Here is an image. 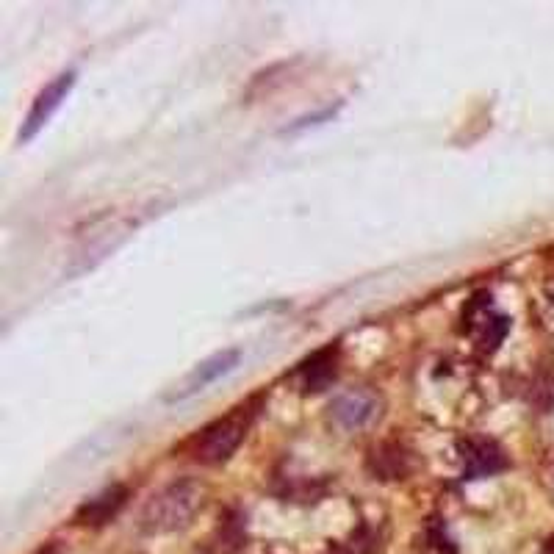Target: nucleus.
<instances>
[{"label":"nucleus","instance_id":"obj_11","mask_svg":"<svg viewBox=\"0 0 554 554\" xmlns=\"http://www.w3.org/2000/svg\"><path fill=\"white\" fill-rule=\"evenodd\" d=\"M546 554H554V538L549 543H546Z\"/></svg>","mask_w":554,"mask_h":554},{"label":"nucleus","instance_id":"obj_1","mask_svg":"<svg viewBox=\"0 0 554 554\" xmlns=\"http://www.w3.org/2000/svg\"><path fill=\"white\" fill-rule=\"evenodd\" d=\"M203 507V488L194 480H178L164 485L145 505L142 527L147 532H175L192 524Z\"/></svg>","mask_w":554,"mask_h":554},{"label":"nucleus","instance_id":"obj_12","mask_svg":"<svg viewBox=\"0 0 554 554\" xmlns=\"http://www.w3.org/2000/svg\"><path fill=\"white\" fill-rule=\"evenodd\" d=\"M42 554H53V549H48V552H42Z\"/></svg>","mask_w":554,"mask_h":554},{"label":"nucleus","instance_id":"obj_3","mask_svg":"<svg viewBox=\"0 0 554 554\" xmlns=\"http://www.w3.org/2000/svg\"><path fill=\"white\" fill-rule=\"evenodd\" d=\"M383 410V399L372 388H350L330 402V419L341 430H363Z\"/></svg>","mask_w":554,"mask_h":554},{"label":"nucleus","instance_id":"obj_6","mask_svg":"<svg viewBox=\"0 0 554 554\" xmlns=\"http://www.w3.org/2000/svg\"><path fill=\"white\" fill-rule=\"evenodd\" d=\"M460 460H463V480H482L507 469L505 452L488 438H466L460 444Z\"/></svg>","mask_w":554,"mask_h":554},{"label":"nucleus","instance_id":"obj_8","mask_svg":"<svg viewBox=\"0 0 554 554\" xmlns=\"http://www.w3.org/2000/svg\"><path fill=\"white\" fill-rule=\"evenodd\" d=\"M338 374V350L336 347H325V350L314 352L308 361H302L294 372V380L300 383L305 394H319L325 391Z\"/></svg>","mask_w":554,"mask_h":554},{"label":"nucleus","instance_id":"obj_2","mask_svg":"<svg viewBox=\"0 0 554 554\" xmlns=\"http://www.w3.org/2000/svg\"><path fill=\"white\" fill-rule=\"evenodd\" d=\"M255 419V402L233 408L228 416H222L217 422L205 424L200 433L194 435L192 455L205 466H219L236 455L241 441L250 433V424Z\"/></svg>","mask_w":554,"mask_h":554},{"label":"nucleus","instance_id":"obj_9","mask_svg":"<svg viewBox=\"0 0 554 554\" xmlns=\"http://www.w3.org/2000/svg\"><path fill=\"white\" fill-rule=\"evenodd\" d=\"M413 466H416L413 452H408L402 444H380L369 455V469L380 480H405Z\"/></svg>","mask_w":554,"mask_h":554},{"label":"nucleus","instance_id":"obj_4","mask_svg":"<svg viewBox=\"0 0 554 554\" xmlns=\"http://www.w3.org/2000/svg\"><path fill=\"white\" fill-rule=\"evenodd\" d=\"M75 78H78L75 70H64V73L56 75V78L34 97V106L25 114L23 128H20V142H31V139L53 120V114L61 109V103L73 92Z\"/></svg>","mask_w":554,"mask_h":554},{"label":"nucleus","instance_id":"obj_7","mask_svg":"<svg viewBox=\"0 0 554 554\" xmlns=\"http://www.w3.org/2000/svg\"><path fill=\"white\" fill-rule=\"evenodd\" d=\"M128 488L125 485H109V488H103L100 494L92 496V499H86L84 505L75 510V524H81V527H103V524H109L111 518L120 513L125 502H128Z\"/></svg>","mask_w":554,"mask_h":554},{"label":"nucleus","instance_id":"obj_10","mask_svg":"<svg viewBox=\"0 0 554 554\" xmlns=\"http://www.w3.org/2000/svg\"><path fill=\"white\" fill-rule=\"evenodd\" d=\"M424 549L427 554H458L455 543L446 535V527L438 518H430V524L424 527Z\"/></svg>","mask_w":554,"mask_h":554},{"label":"nucleus","instance_id":"obj_5","mask_svg":"<svg viewBox=\"0 0 554 554\" xmlns=\"http://www.w3.org/2000/svg\"><path fill=\"white\" fill-rule=\"evenodd\" d=\"M239 361L241 350H222L217 352V355H211L208 361L197 363L192 372L183 377V383L169 394V399L175 402V399H189L194 397V394H200V391H205L211 383H217L219 377L233 372V369L239 366Z\"/></svg>","mask_w":554,"mask_h":554}]
</instances>
